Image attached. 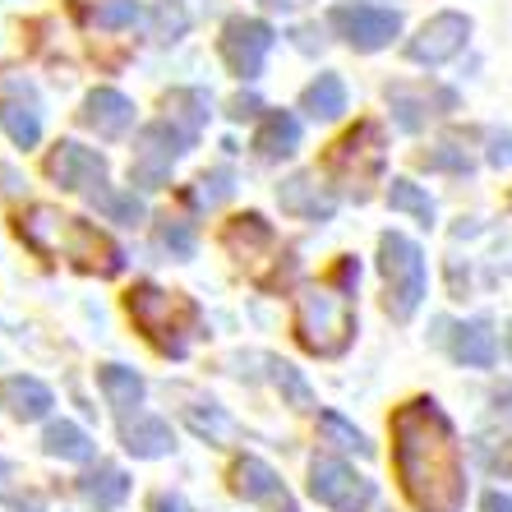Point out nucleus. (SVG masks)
Here are the masks:
<instances>
[{"mask_svg": "<svg viewBox=\"0 0 512 512\" xmlns=\"http://www.w3.org/2000/svg\"><path fill=\"white\" fill-rule=\"evenodd\" d=\"M300 111L310 120H337L346 111V84L337 74H319V79L300 93Z\"/></svg>", "mask_w": 512, "mask_h": 512, "instance_id": "23", "label": "nucleus"}, {"mask_svg": "<svg viewBox=\"0 0 512 512\" xmlns=\"http://www.w3.org/2000/svg\"><path fill=\"white\" fill-rule=\"evenodd\" d=\"M489 162L494 167H512V134H503V130L489 134Z\"/></svg>", "mask_w": 512, "mask_h": 512, "instance_id": "37", "label": "nucleus"}, {"mask_svg": "<svg viewBox=\"0 0 512 512\" xmlns=\"http://www.w3.org/2000/svg\"><path fill=\"white\" fill-rule=\"evenodd\" d=\"M466 37H471V19L457 10H443L406 42V56L416 65H443V60H453L466 47Z\"/></svg>", "mask_w": 512, "mask_h": 512, "instance_id": "11", "label": "nucleus"}, {"mask_svg": "<svg viewBox=\"0 0 512 512\" xmlns=\"http://www.w3.org/2000/svg\"><path fill=\"white\" fill-rule=\"evenodd\" d=\"M79 120H84L97 139H120V134H130V125H134V102L125 93H116V88H93V93L84 97Z\"/></svg>", "mask_w": 512, "mask_h": 512, "instance_id": "16", "label": "nucleus"}, {"mask_svg": "<svg viewBox=\"0 0 512 512\" xmlns=\"http://www.w3.org/2000/svg\"><path fill=\"white\" fill-rule=\"evenodd\" d=\"M190 134L176 130L171 120H157V125H143L139 139H134V162H130V180L139 190H162L171 180V167L190 153Z\"/></svg>", "mask_w": 512, "mask_h": 512, "instance_id": "7", "label": "nucleus"}, {"mask_svg": "<svg viewBox=\"0 0 512 512\" xmlns=\"http://www.w3.org/2000/svg\"><path fill=\"white\" fill-rule=\"evenodd\" d=\"M508 356H512V323H508Z\"/></svg>", "mask_w": 512, "mask_h": 512, "instance_id": "43", "label": "nucleus"}, {"mask_svg": "<svg viewBox=\"0 0 512 512\" xmlns=\"http://www.w3.org/2000/svg\"><path fill=\"white\" fill-rule=\"evenodd\" d=\"M259 97H254V93H240V97H231V111H227V116L231 120H254V116H259Z\"/></svg>", "mask_w": 512, "mask_h": 512, "instance_id": "39", "label": "nucleus"}, {"mask_svg": "<svg viewBox=\"0 0 512 512\" xmlns=\"http://www.w3.org/2000/svg\"><path fill=\"white\" fill-rule=\"evenodd\" d=\"M0 402L10 406V416H14V420H42V416H51L56 397H51V388H47L42 379L14 374V379L0 383Z\"/></svg>", "mask_w": 512, "mask_h": 512, "instance_id": "17", "label": "nucleus"}, {"mask_svg": "<svg viewBox=\"0 0 512 512\" xmlns=\"http://www.w3.org/2000/svg\"><path fill=\"white\" fill-rule=\"evenodd\" d=\"M194 185H199V190H194V203H199V208H217V203L231 199V190H236V185H231V171H227V167L208 171V176H199Z\"/></svg>", "mask_w": 512, "mask_h": 512, "instance_id": "35", "label": "nucleus"}, {"mask_svg": "<svg viewBox=\"0 0 512 512\" xmlns=\"http://www.w3.org/2000/svg\"><path fill=\"white\" fill-rule=\"evenodd\" d=\"M356 282H360V263L356 259H342V263H337V273H333V286H342L346 296H351V291H356Z\"/></svg>", "mask_w": 512, "mask_h": 512, "instance_id": "40", "label": "nucleus"}, {"mask_svg": "<svg viewBox=\"0 0 512 512\" xmlns=\"http://www.w3.org/2000/svg\"><path fill=\"white\" fill-rule=\"evenodd\" d=\"M157 245H162L171 259H194V250H199L194 227L180 222V217H162V222H157Z\"/></svg>", "mask_w": 512, "mask_h": 512, "instance_id": "31", "label": "nucleus"}, {"mask_svg": "<svg viewBox=\"0 0 512 512\" xmlns=\"http://www.w3.org/2000/svg\"><path fill=\"white\" fill-rule=\"evenodd\" d=\"M79 489H84V499L93 503L97 512H116L120 503L130 499V476H125L120 466L102 462L97 471H88V476L79 480Z\"/></svg>", "mask_w": 512, "mask_h": 512, "instance_id": "20", "label": "nucleus"}, {"mask_svg": "<svg viewBox=\"0 0 512 512\" xmlns=\"http://www.w3.org/2000/svg\"><path fill=\"white\" fill-rule=\"evenodd\" d=\"M296 148H300V120L291 116V111H268L259 134H254V153H259L263 162H282V157H291Z\"/></svg>", "mask_w": 512, "mask_h": 512, "instance_id": "19", "label": "nucleus"}, {"mask_svg": "<svg viewBox=\"0 0 512 512\" xmlns=\"http://www.w3.org/2000/svg\"><path fill=\"white\" fill-rule=\"evenodd\" d=\"M333 28L351 51H383L402 33V14L383 10V5H337Z\"/></svg>", "mask_w": 512, "mask_h": 512, "instance_id": "10", "label": "nucleus"}, {"mask_svg": "<svg viewBox=\"0 0 512 512\" xmlns=\"http://www.w3.org/2000/svg\"><path fill=\"white\" fill-rule=\"evenodd\" d=\"M310 494L333 512H365L379 499L374 480H365L356 466L337 462V457H314L310 462Z\"/></svg>", "mask_w": 512, "mask_h": 512, "instance_id": "8", "label": "nucleus"}, {"mask_svg": "<svg viewBox=\"0 0 512 512\" xmlns=\"http://www.w3.org/2000/svg\"><path fill=\"white\" fill-rule=\"evenodd\" d=\"M388 102L402 130H420L434 111H429V88H411V84H388Z\"/></svg>", "mask_w": 512, "mask_h": 512, "instance_id": "26", "label": "nucleus"}, {"mask_svg": "<svg viewBox=\"0 0 512 512\" xmlns=\"http://www.w3.org/2000/svg\"><path fill=\"white\" fill-rule=\"evenodd\" d=\"M420 167L425 171H448V176H466V171L476 167V157L466 153L457 139H443V143H434L429 153H420Z\"/></svg>", "mask_w": 512, "mask_h": 512, "instance_id": "30", "label": "nucleus"}, {"mask_svg": "<svg viewBox=\"0 0 512 512\" xmlns=\"http://www.w3.org/2000/svg\"><path fill=\"white\" fill-rule=\"evenodd\" d=\"M268 245H273V227H268L259 213H245L227 227V250L236 254L240 263L254 259V250H268Z\"/></svg>", "mask_w": 512, "mask_h": 512, "instance_id": "24", "label": "nucleus"}, {"mask_svg": "<svg viewBox=\"0 0 512 512\" xmlns=\"http://www.w3.org/2000/svg\"><path fill=\"white\" fill-rule=\"evenodd\" d=\"M185 33V14H171V5H162V10H157V28H153V37L157 42H176V37Z\"/></svg>", "mask_w": 512, "mask_h": 512, "instance_id": "36", "label": "nucleus"}, {"mask_svg": "<svg viewBox=\"0 0 512 512\" xmlns=\"http://www.w3.org/2000/svg\"><path fill=\"white\" fill-rule=\"evenodd\" d=\"M273 383H277V393H282L286 402L296 406V411H314V393H310V383L300 379L296 365H286V360H273Z\"/></svg>", "mask_w": 512, "mask_h": 512, "instance_id": "32", "label": "nucleus"}, {"mask_svg": "<svg viewBox=\"0 0 512 512\" xmlns=\"http://www.w3.org/2000/svg\"><path fill=\"white\" fill-rule=\"evenodd\" d=\"M42 448H47V457H60V462H93L97 443L88 439L84 429L74 425V420H51L47 434H42Z\"/></svg>", "mask_w": 512, "mask_h": 512, "instance_id": "21", "label": "nucleus"}, {"mask_svg": "<svg viewBox=\"0 0 512 512\" xmlns=\"http://www.w3.org/2000/svg\"><path fill=\"white\" fill-rule=\"evenodd\" d=\"M453 356H457V365H466V370H494V360H499V337H494L489 319H471L457 328Z\"/></svg>", "mask_w": 512, "mask_h": 512, "instance_id": "18", "label": "nucleus"}, {"mask_svg": "<svg viewBox=\"0 0 512 512\" xmlns=\"http://www.w3.org/2000/svg\"><path fill=\"white\" fill-rule=\"evenodd\" d=\"M167 120L194 139V134L203 130V120H208V93H199V88H176V93L167 97Z\"/></svg>", "mask_w": 512, "mask_h": 512, "instance_id": "25", "label": "nucleus"}, {"mask_svg": "<svg viewBox=\"0 0 512 512\" xmlns=\"http://www.w3.org/2000/svg\"><path fill=\"white\" fill-rule=\"evenodd\" d=\"M0 125L19 148H37V139H42V120L24 102H0Z\"/></svg>", "mask_w": 512, "mask_h": 512, "instance_id": "27", "label": "nucleus"}, {"mask_svg": "<svg viewBox=\"0 0 512 512\" xmlns=\"http://www.w3.org/2000/svg\"><path fill=\"white\" fill-rule=\"evenodd\" d=\"M296 342L319 360H337L356 342V310L342 286H305L296 296Z\"/></svg>", "mask_w": 512, "mask_h": 512, "instance_id": "3", "label": "nucleus"}, {"mask_svg": "<svg viewBox=\"0 0 512 512\" xmlns=\"http://www.w3.org/2000/svg\"><path fill=\"white\" fill-rule=\"evenodd\" d=\"M47 176L56 180L60 190H97L102 180H107V157L97 153V148H84V143H56L47 157Z\"/></svg>", "mask_w": 512, "mask_h": 512, "instance_id": "12", "label": "nucleus"}, {"mask_svg": "<svg viewBox=\"0 0 512 512\" xmlns=\"http://www.w3.org/2000/svg\"><path fill=\"white\" fill-rule=\"evenodd\" d=\"M319 429L337 443V448H356V453H374V443H365V434H360V429L351 425V420L337 416V411H319Z\"/></svg>", "mask_w": 512, "mask_h": 512, "instance_id": "34", "label": "nucleus"}, {"mask_svg": "<svg viewBox=\"0 0 512 512\" xmlns=\"http://www.w3.org/2000/svg\"><path fill=\"white\" fill-rule=\"evenodd\" d=\"M379 273H383V286H388L383 310L393 314L397 323H406L420 310V300H425V254H420V245L411 236H402V231H383Z\"/></svg>", "mask_w": 512, "mask_h": 512, "instance_id": "5", "label": "nucleus"}, {"mask_svg": "<svg viewBox=\"0 0 512 512\" xmlns=\"http://www.w3.org/2000/svg\"><path fill=\"white\" fill-rule=\"evenodd\" d=\"M388 203H393L397 213L416 217L420 227H429V222H434V199L420 190L416 180H393V185H388Z\"/></svg>", "mask_w": 512, "mask_h": 512, "instance_id": "29", "label": "nucleus"}, {"mask_svg": "<svg viewBox=\"0 0 512 512\" xmlns=\"http://www.w3.org/2000/svg\"><path fill=\"white\" fill-rule=\"evenodd\" d=\"M328 171H333V180L356 203L370 199V185L383 171V130L379 125L365 120V125H356L351 134H342V139L333 143V153H328Z\"/></svg>", "mask_w": 512, "mask_h": 512, "instance_id": "6", "label": "nucleus"}, {"mask_svg": "<svg viewBox=\"0 0 512 512\" xmlns=\"http://www.w3.org/2000/svg\"><path fill=\"white\" fill-rule=\"evenodd\" d=\"M489 471L494 476H503V480H512V439H503L494 453H489Z\"/></svg>", "mask_w": 512, "mask_h": 512, "instance_id": "38", "label": "nucleus"}, {"mask_svg": "<svg viewBox=\"0 0 512 512\" xmlns=\"http://www.w3.org/2000/svg\"><path fill=\"white\" fill-rule=\"evenodd\" d=\"M97 383H102V393H107V402L116 406L120 416H125V411H139L143 393H148L143 374L125 370V365H102V370H97Z\"/></svg>", "mask_w": 512, "mask_h": 512, "instance_id": "22", "label": "nucleus"}, {"mask_svg": "<svg viewBox=\"0 0 512 512\" xmlns=\"http://www.w3.org/2000/svg\"><path fill=\"white\" fill-rule=\"evenodd\" d=\"M277 203H282V213L291 217H305V222H328L337 213V199L319 185V176L310 171H296V176H286L277 185Z\"/></svg>", "mask_w": 512, "mask_h": 512, "instance_id": "15", "label": "nucleus"}, {"mask_svg": "<svg viewBox=\"0 0 512 512\" xmlns=\"http://www.w3.org/2000/svg\"><path fill=\"white\" fill-rule=\"evenodd\" d=\"M153 512H190V503L180 499V494H157V499H153Z\"/></svg>", "mask_w": 512, "mask_h": 512, "instance_id": "42", "label": "nucleus"}, {"mask_svg": "<svg viewBox=\"0 0 512 512\" xmlns=\"http://www.w3.org/2000/svg\"><path fill=\"white\" fill-rule=\"evenodd\" d=\"M19 236H24L37 254H65L74 268L97 273V277H116L120 268H125V254H120L93 222L65 217V213H56V208H47V203L28 208V217L19 222Z\"/></svg>", "mask_w": 512, "mask_h": 512, "instance_id": "2", "label": "nucleus"}, {"mask_svg": "<svg viewBox=\"0 0 512 512\" xmlns=\"http://www.w3.org/2000/svg\"><path fill=\"white\" fill-rule=\"evenodd\" d=\"M273 42L277 37L263 19H245V14H240V19H227V28H222V37H217V51H222V60H227L231 74H240V79H259Z\"/></svg>", "mask_w": 512, "mask_h": 512, "instance_id": "9", "label": "nucleus"}, {"mask_svg": "<svg viewBox=\"0 0 512 512\" xmlns=\"http://www.w3.org/2000/svg\"><path fill=\"white\" fill-rule=\"evenodd\" d=\"M134 19H139V0H97L93 5V24L107 28V33L134 28Z\"/></svg>", "mask_w": 512, "mask_h": 512, "instance_id": "33", "label": "nucleus"}, {"mask_svg": "<svg viewBox=\"0 0 512 512\" xmlns=\"http://www.w3.org/2000/svg\"><path fill=\"white\" fill-rule=\"evenodd\" d=\"M130 319L139 323V333L148 337V342L162 351V356H185V337L199 328V310H194L190 300L171 296V291H162V286L143 282L130 291Z\"/></svg>", "mask_w": 512, "mask_h": 512, "instance_id": "4", "label": "nucleus"}, {"mask_svg": "<svg viewBox=\"0 0 512 512\" xmlns=\"http://www.w3.org/2000/svg\"><path fill=\"white\" fill-rule=\"evenodd\" d=\"M88 199H93L97 208L111 217V222H120V227H139V222H143V203L134 199V190L130 194H116V190H107V180H102L97 190H88Z\"/></svg>", "mask_w": 512, "mask_h": 512, "instance_id": "28", "label": "nucleus"}, {"mask_svg": "<svg viewBox=\"0 0 512 512\" xmlns=\"http://www.w3.org/2000/svg\"><path fill=\"white\" fill-rule=\"evenodd\" d=\"M480 512H512V494H503V489H489L485 499H480Z\"/></svg>", "mask_w": 512, "mask_h": 512, "instance_id": "41", "label": "nucleus"}, {"mask_svg": "<svg viewBox=\"0 0 512 512\" xmlns=\"http://www.w3.org/2000/svg\"><path fill=\"white\" fill-rule=\"evenodd\" d=\"M393 462L416 512H462L466 462L453 420L439 411V402L416 397L393 416Z\"/></svg>", "mask_w": 512, "mask_h": 512, "instance_id": "1", "label": "nucleus"}, {"mask_svg": "<svg viewBox=\"0 0 512 512\" xmlns=\"http://www.w3.org/2000/svg\"><path fill=\"white\" fill-rule=\"evenodd\" d=\"M231 489H236L245 503H268V508H277V512H296L291 489L282 485V476H277L263 457H240V462L231 466Z\"/></svg>", "mask_w": 512, "mask_h": 512, "instance_id": "13", "label": "nucleus"}, {"mask_svg": "<svg viewBox=\"0 0 512 512\" xmlns=\"http://www.w3.org/2000/svg\"><path fill=\"white\" fill-rule=\"evenodd\" d=\"M120 443H125V453L139 457V462H157V457H171L176 448V434L162 416H148V411H125L120 416Z\"/></svg>", "mask_w": 512, "mask_h": 512, "instance_id": "14", "label": "nucleus"}]
</instances>
